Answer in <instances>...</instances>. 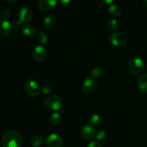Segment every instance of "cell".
Segmentation results:
<instances>
[{"label":"cell","mask_w":147,"mask_h":147,"mask_svg":"<svg viewBox=\"0 0 147 147\" xmlns=\"http://www.w3.org/2000/svg\"><path fill=\"white\" fill-rule=\"evenodd\" d=\"M3 147H22V137L16 131H8L3 134L1 140Z\"/></svg>","instance_id":"cell-1"},{"label":"cell","mask_w":147,"mask_h":147,"mask_svg":"<svg viewBox=\"0 0 147 147\" xmlns=\"http://www.w3.org/2000/svg\"><path fill=\"white\" fill-rule=\"evenodd\" d=\"M24 89L27 94L31 97H37L41 92L40 85L34 79H29L26 81Z\"/></svg>","instance_id":"cell-2"},{"label":"cell","mask_w":147,"mask_h":147,"mask_svg":"<svg viewBox=\"0 0 147 147\" xmlns=\"http://www.w3.org/2000/svg\"><path fill=\"white\" fill-rule=\"evenodd\" d=\"M45 106L50 111H58L62 107V100L57 96H49L45 99Z\"/></svg>","instance_id":"cell-3"},{"label":"cell","mask_w":147,"mask_h":147,"mask_svg":"<svg viewBox=\"0 0 147 147\" xmlns=\"http://www.w3.org/2000/svg\"><path fill=\"white\" fill-rule=\"evenodd\" d=\"M144 68V61L139 57H134L129 64V70L131 74L137 75L142 73Z\"/></svg>","instance_id":"cell-4"},{"label":"cell","mask_w":147,"mask_h":147,"mask_svg":"<svg viewBox=\"0 0 147 147\" xmlns=\"http://www.w3.org/2000/svg\"><path fill=\"white\" fill-rule=\"evenodd\" d=\"M110 41L116 47H123L127 42L126 36L120 32H113L110 35Z\"/></svg>","instance_id":"cell-5"},{"label":"cell","mask_w":147,"mask_h":147,"mask_svg":"<svg viewBox=\"0 0 147 147\" xmlns=\"http://www.w3.org/2000/svg\"><path fill=\"white\" fill-rule=\"evenodd\" d=\"M97 83L93 78H88L86 79L82 86V91L86 95H90L96 90Z\"/></svg>","instance_id":"cell-6"},{"label":"cell","mask_w":147,"mask_h":147,"mask_svg":"<svg viewBox=\"0 0 147 147\" xmlns=\"http://www.w3.org/2000/svg\"><path fill=\"white\" fill-rule=\"evenodd\" d=\"M19 19L22 22H30L33 18V12L30 8L27 7H22L20 9L18 13Z\"/></svg>","instance_id":"cell-7"},{"label":"cell","mask_w":147,"mask_h":147,"mask_svg":"<svg viewBox=\"0 0 147 147\" xmlns=\"http://www.w3.org/2000/svg\"><path fill=\"white\" fill-rule=\"evenodd\" d=\"M45 143L49 147H61L63 139L58 134H51L45 138Z\"/></svg>","instance_id":"cell-8"},{"label":"cell","mask_w":147,"mask_h":147,"mask_svg":"<svg viewBox=\"0 0 147 147\" xmlns=\"http://www.w3.org/2000/svg\"><path fill=\"white\" fill-rule=\"evenodd\" d=\"M47 50L43 46H37L32 51V57L37 62L44 61L47 57Z\"/></svg>","instance_id":"cell-9"},{"label":"cell","mask_w":147,"mask_h":147,"mask_svg":"<svg viewBox=\"0 0 147 147\" xmlns=\"http://www.w3.org/2000/svg\"><path fill=\"white\" fill-rule=\"evenodd\" d=\"M96 131L95 129L90 125L84 126L81 129V136L86 140H93L94 138H96Z\"/></svg>","instance_id":"cell-10"},{"label":"cell","mask_w":147,"mask_h":147,"mask_svg":"<svg viewBox=\"0 0 147 147\" xmlns=\"http://www.w3.org/2000/svg\"><path fill=\"white\" fill-rule=\"evenodd\" d=\"M57 0H40L39 8L43 11H50L57 5Z\"/></svg>","instance_id":"cell-11"},{"label":"cell","mask_w":147,"mask_h":147,"mask_svg":"<svg viewBox=\"0 0 147 147\" xmlns=\"http://www.w3.org/2000/svg\"><path fill=\"white\" fill-rule=\"evenodd\" d=\"M11 24L9 21L6 20H0V35L7 36L11 31Z\"/></svg>","instance_id":"cell-12"},{"label":"cell","mask_w":147,"mask_h":147,"mask_svg":"<svg viewBox=\"0 0 147 147\" xmlns=\"http://www.w3.org/2000/svg\"><path fill=\"white\" fill-rule=\"evenodd\" d=\"M22 32L24 35L28 37H32L37 34L36 29L30 24H24L22 27Z\"/></svg>","instance_id":"cell-13"},{"label":"cell","mask_w":147,"mask_h":147,"mask_svg":"<svg viewBox=\"0 0 147 147\" xmlns=\"http://www.w3.org/2000/svg\"><path fill=\"white\" fill-rule=\"evenodd\" d=\"M137 86L139 90L143 93H147V73L142 75L139 78Z\"/></svg>","instance_id":"cell-14"},{"label":"cell","mask_w":147,"mask_h":147,"mask_svg":"<svg viewBox=\"0 0 147 147\" xmlns=\"http://www.w3.org/2000/svg\"><path fill=\"white\" fill-rule=\"evenodd\" d=\"M56 22H57V20H56V17L55 16L51 15H47L45 18L44 19V26L47 29H52L56 24Z\"/></svg>","instance_id":"cell-15"},{"label":"cell","mask_w":147,"mask_h":147,"mask_svg":"<svg viewBox=\"0 0 147 147\" xmlns=\"http://www.w3.org/2000/svg\"><path fill=\"white\" fill-rule=\"evenodd\" d=\"M101 121V116L99 113H93L89 117V125L91 126H96Z\"/></svg>","instance_id":"cell-16"},{"label":"cell","mask_w":147,"mask_h":147,"mask_svg":"<svg viewBox=\"0 0 147 147\" xmlns=\"http://www.w3.org/2000/svg\"><path fill=\"white\" fill-rule=\"evenodd\" d=\"M109 12L110 13L111 15L114 16V17H118L120 16L122 13V9L120 6L117 5V4H112L108 9Z\"/></svg>","instance_id":"cell-17"},{"label":"cell","mask_w":147,"mask_h":147,"mask_svg":"<svg viewBox=\"0 0 147 147\" xmlns=\"http://www.w3.org/2000/svg\"><path fill=\"white\" fill-rule=\"evenodd\" d=\"M104 74V70L101 67H95L90 71V76L93 78H100Z\"/></svg>","instance_id":"cell-18"},{"label":"cell","mask_w":147,"mask_h":147,"mask_svg":"<svg viewBox=\"0 0 147 147\" xmlns=\"http://www.w3.org/2000/svg\"><path fill=\"white\" fill-rule=\"evenodd\" d=\"M61 119L62 116L60 113H53L49 117V123L50 124L53 125V126H55V125H57L60 123V122L61 121Z\"/></svg>","instance_id":"cell-19"},{"label":"cell","mask_w":147,"mask_h":147,"mask_svg":"<svg viewBox=\"0 0 147 147\" xmlns=\"http://www.w3.org/2000/svg\"><path fill=\"white\" fill-rule=\"evenodd\" d=\"M43 137L41 136H33L30 140V144L32 147H39L41 146L43 143Z\"/></svg>","instance_id":"cell-20"},{"label":"cell","mask_w":147,"mask_h":147,"mask_svg":"<svg viewBox=\"0 0 147 147\" xmlns=\"http://www.w3.org/2000/svg\"><path fill=\"white\" fill-rule=\"evenodd\" d=\"M36 40L39 43L42 45H45L47 43V36L46 35L45 33L43 32H39L37 34H36Z\"/></svg>","instance_id":"cell-21"},{"label":"cell","mask_w":147,"mask_h":147,"mask_svg":"<svg viewBox=\"0 0 147 147\" xmlns=\"http://www.w3.org/2000/svg\"><path fill=\"white\" fill-rule=\"evenodd\" d=\"M108 28L109 30L113 32H116L117 29L119 28V23L116 20H111L108 22Z\"/></svg>","instance_id":"cell-22"},{"label":"cell","mask_w":147,"mask_h":147,"mask_svg":"<svg viewBox=\"0 0 147 147\" xmlns=\"http://www.w3.org/2000/svg\"><path fill=\"white\" fill-rule=\"evenodd\" d=\"M105 137H106V132L102 130V129H99V130H98L96 131V138L97 140L101 141L103 139H104Z\"/></svg>","instance_id":"cell-23"},{"label":"cell","mask_w":147,"mask_h":147,"mask_svg":"<svg viewBox=\"0 0 147 147\" xmlns=\"http://www.w3.org/2000/svg\"><path fill=\"white\" fill-rule=\"evenodd\" d=\"M52 90H53V87H52L51 85L49 84L45 85L42 88V91L44 94H49V93H51Z\"/></svg>","instance_id":"cell-24"},{"label":"cell","mask_w":147,"mask_h":147,"mask_svg":"<svg viewBox=\"0 0 147 147\" xmlns=\"http://www.w3.org/2000/svg\"><path fill=\"white\" fill-rule=\"evenodd\" d=\"M21 24H22V22L20 21V20H15V21L13 22L12 23H11V27H12L13 29H18L20 28V26H21Z\"/></svg>","instance_id":"cell-25"},{"label":"cell","mask_w":147,"mask_h":147,"mask_svg":"<svg viewBox=\"0 0 147 147\" xmlns=\"http://www.w3.org/2000/svg\"><path fill=\"white\" fill-rule=\"evenodd\" d=\"M88 147H102V146L100 142H97V141H93V142L89 143V144L88 145Z\"/></svg>","instance_id":"cell-26"},{"label":"cell","mask_w":147,"mask_h":147,"mask_svg":"<svg viewBox=\"0 0 147 147\" xmlns=\"http://www.w3.org/2000/svg\"><path fill=\"white\" fill-rule=\"evenodd\" d=\"M11 15V12L9 9H4V11H2V16L4 19H7L10 17Z\"/></svg>","instance_id":"cell-27"},{"label":"cell","mask_w":147,"mask_h":147,"mask_svg":"<svg viewBox=\"0 0 147 147\" xmlns=\"http://www.w3.org/2000/svg\"><path fill=\"white\" fill-rule=\"evenodd\" d=\"M72 1V0H59V2L60 3V4L62 5H68L69 4H70V2Z\"/></svg>","instance_id":"cell-28"},{"label":"cell","mask_w":147,"mask_h":147,"mask_svg":"<svg viewBox=\"0 0 147 147\" xmlns=\"http://www.w3.org/2000/svg\"><path fill=\"white\" fill-rule=\"evenodd\" d=\"M114 1L115 0H103V1H104V2L107 4H112V3H113Z\"/></svg>","instance_id":"cell-29"},{"label":"cell","mask_w":147,"mask_h":147,"mask_svg":"<svg viewBox=\"0 0 147 147\" xmlns=\"http://www.w3.org/2000/svg\"><path fill=\"white\" fill-rule=\"evenodd\" d=\"M6 1H8V2H9V3H14L16 0H6Z\"/></svg>","instance_id":"cell-30"},{"label":"cell","mask_w":147,"mask_h":147,"mask_svg":"<svg viewBox=\"0 0 147 147\" xmlns=\"http://www.w3.org/2000/svg\"><path fill=\"white\" fill-rule=\"evenodd\" d=\"M142 1H143L144 2L146 3V4H147V0H142Z\"/></svg>","instance_id":"cell-31"},{"label":"cell","mask_w":147,"mask_h":147,"mask_svg":"<svg viewBox=\"0 0 147 147\" xmlns=\"http://www.w3.org/2000/svg\"><path fill=\"white\" fill-rule=\"evenodd\" d=\"M1 11H0V18H1Z\"/></svg>","instance_id":"cell-32"}]
</instances>
